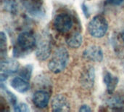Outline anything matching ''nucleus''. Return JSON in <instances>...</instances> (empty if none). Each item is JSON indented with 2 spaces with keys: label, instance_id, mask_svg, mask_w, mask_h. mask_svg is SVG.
Segmentation results:
<instances>
[{
  "label": "nucleus",
  "instance_id": "6",
  "mask_svg": "<svg viewBox=\"0 0 124 112\" xmlns=\"http://www.w3.org/2000/svg\"><path fill=\"white\" fill-rule=\"evenodd\" d=\"M19 68L18 63L15 60L5 59L1 62V82H3L7 78L17 71Z\"/></svg>",
  "mask_w": 124,
  "mask_h": 112
},
{
  "label": "nucleus",
  "instance_id": "19",
  "mask_svg": "<svg viewBox=\"0 0 124 112\" xmlns=\"http://www.w3.org/2000/svg\"><path fill=\"white\" fill-rule=\"evenodd\" d=\"M92 109H90V107L87 105H83L81 106L79 112H91Z\"/></svg>",
  "mask_w": 124,
  "mask_h": 112
},
{
  "label": "nucleus",
  "instance_id": "15",
  "mask_svg": "<svg viewBox=\"0 0 124 112\" xmlns=\"http://www.w3.org/2000/svg\"><path fill=\"white\" fill-rule=\"evenodd\" d=\"M1 39H0V50H1V58L7 53V38L4 32H1Z\"/></svg>",
  "mask_w": 124,
  "mask_h": 112
},
{
  "label": "nucleus",
  "instance_id": "7",
  "mask_svg": "<svg viewBox=\"0 0 124 112\" xmlns=\"http://www.w3.org/2000/svg\"><path fill=\"white\" fill-rule=\"evenodd\" d=\"M84 57L93 62H101L103 60V52L100 47L92 45L87 47L83 53Z\"/></svg>",
  "mask_w": 124,
  "mask_h": 112
},
{
  "label": "nucleus",
  "instance_id": "5",
  "mask_svg": "<svg viewBox=\"0 0 124 112\" xmlns=\"http://www.w3.org/2000/svg\"><path fill=\"white\" fill-rule=\"evenodd\" d=\"M73 24V19L68 14L60 13L54 17V26L57 31L62 34L68 32L72 28Z\"/></svg>",
  "mask_w": 124,
  "mask_h": 112
},
{
  "label": "nucleus",
  "instance_id": "12",
  "mask_svg": "<svg viewBox=\"0 0 124 112\" xmlns=\"http://www.w3.org/2000/svg\"><path fill=\"white\" fill-rule=\"evenodd\" d=\"M83 42V36L80 33H73L66 39V43L71 48L79 47Z\"/></svg>",
  "mask_w": 124,
  "mask_h": 112
},
{
  "label": "nucleus",
  "instance_id": "11",
  "mask_svg": "<svg viewBox=\"0 0 124 112\" xmlns=\"http://www.w3.org/2000/svg\"><path fill=\"white\" fill-rule=\"evenodd\" d=\"M103 80H104L105 84L106 85L107 90H108V93L112 94L114 92V90L118 85V77L113 76L110 72H106L105 74L104 75Z\"/></svg>",
  "mask_w": 124,
  "mask_h": 112
},
{
  "label": "nucleus",
  "instance_id": "8",
  "mask_svg": "<svg viewBox=\"0 0 124 112\" xmlns=\"http://www.w3.org/2000/svg\"><path fill=\"white\" fill-rule=\"evenodd\" d=\"M52 109L54 112H68L70 109V106L65 96L57 95L52 99Z\"/></svg>",
  "mask_w": 124,
  "mask_h": 112
},
{
  "label": "nucleus",
  "instance_id": "4",
  "mask_svg": "<svg viewBox=\"0 0 124 112\" xmlns=\"http://www.w3.org/2000/svg\"><path fill=\"white\" fill-rule=\"evenodd\" d=\"M36 57L40 60H46L51 54V37L47 32H44L37 42Z\"/></svg>",
  "mask_w": 124,
  "mask_h": 112
},
{
  "label": "nucleus",
  "instance_id": "1",
  "mask_svg": "<svg viewBox=\"0 0 124 112\" xmlns=\"http://www.w3.org/2000/svg\"><path fill=\"white\" fill-rule=\"evenodd\" d=\"M36 44V40L33 34L25 31L18 35L17 46L14 49V55L19 57L31 52Z\"/></svg>",
  "mask_w": 124,
  "mask_h": 112
},
{
  "label": "nucleus",
  "instance_id": "18",
  "mask_svg": "<svg viewBox=\"0 0 124 112\" xmlns=\"http://www.w3.org/2000/svg\"><path fill=\"white\" fill-rule=\"evenodd\" d=\"M124 0H106L108 4L110 5H114V6L120 5L121 4L124 2Z\"/></svg>",
  "mask_w": 124,
  "mask_h": 112
},
{
  "label": "nucleus",
  "instance_id": "10",
  "mask_svg": "<svg viewBox=\"0 0 124 112\" xmlns=\"http://www.w3.org/2000/svg\"><path fill=\"white\" fill-rule=\"evenodd\" d=\"M12 87L20 93H25L30 89L29 80L18 76L13 78L10 83Z\"/></svg>",
  "mask_w": 124,
  "mask_h": 112
},
{
  "label": "nucleus",
  "instance_id": "13",
  "mask_svg": "<svg viewBox=\"0 0 124 112\" xmlns=\"http://www.w3.org/2000/svg\"><path fill=\"white\" fill-rule=\"evenodd\" d=\"M83 84L87 87H91L94 85V68H90L84 74L82 77Z\"/></svg>",
  "mask_w": 124,
  "mask_h": 112
},
{
  "label": "nucleus",
  "instance_id": "17",
  "mask_svg": "<svg viewBox=\"0 0 124 112\" xmlns=\"http://www.w3.org/2000/svg\"><path fill=\"white\" fill-rule=\"evenodd\" d=\"M14 107V111L16 112H30V109L28 108V105L24 103H17Z\"/></svg>",
  "mask_w": 124,
  "mask_h": 112
},
{
  "label": "nucleus",
  "instance_id": "3",
  "mask_svg": "<svg viewBox=\"0 0 124 112\" xmlns=\"http://www.w3.org/2000/svg\"><path fill=\"white\" fill-rule=\"evenodd\" d=\"M108 29V21L105 17L102 15L94 17L88 25L89 33L94 38H102L106 34Z\"/></svg>",
  "mask_w": 124,
  "mask_h": 112
},
{
  "label": "nucleus",
  "instance_id": "20",
  "mask_svg": "<svg viewBox=\"0 0 124 112\" xmlns=\"http://www.w3.org/2000/svg\"><path fill=\"white\" fill-rule=\"evenodd\" d=\"M122 39H123V41H124V31L122 32Z\"/></svg>",
  "mask_w": 124,
  "mask_h": 112
},
{
  "label": "nucleus",
  "instance_id": "16",
  "mask_svg": "<svg viewBox=\"0 0 124 112\" xmlns=\"http://www.w3.org/2000/svg\"><path fill=\"white\" fill-rule=\"evenodd\" d=\"M31 73H32V66L31 65H27L25 67H24L20 71L19 76H20L28 80H30Z\"/></svg>",
  "mask_w": 124,
  "mask_h": 112
},
{
  "label": "nucleus",
  "instance_id": "9",
  "mask_svg": "<svg viewBox=\"0 0 124 112\" xmlns=\"http://www.w3.org/2000/svg\"><path fill=\"white\" fill-rule=\"evenodd\" d=\"M49 98H50V95L46 91L38 90L33 94L32 101L33 104L37 108L44 109L48 106Z\"/></svg>",
  "mask_w": 124,
  "mask_h": 112
},
{
  "label": "nucleus",
  "instance_id": "2",
  "mask_svg": "<svg viewBox=\"0 0 124 112\" xmlns=\"http://www.w3.org/2000/svg\"><path fill=\"white\" fill-rule=\"evenodd\" d=\"M69 60V54L66 48L60 47L56 50L48 63L49 69L54 74H59L66 68Z\"/></svg>",
  "mask_w": 124,
  "mask_h": 112
},
{
  "label": "nucleus",
  "instance_id": "14",
  "mask_svg": "<svg viewBox=\"0 0 124 112\" xmlns=\"http://www.w3.org/2000/svg\"><path fill=\"white\" fill-rule=\"evenodd\" d=\"M26 8L28 9L32 13H35L40 10L41 7V0H21Z\"/></svg>",
  "mask_w": 124,
  "mask_h": 112
}]
</instances>
